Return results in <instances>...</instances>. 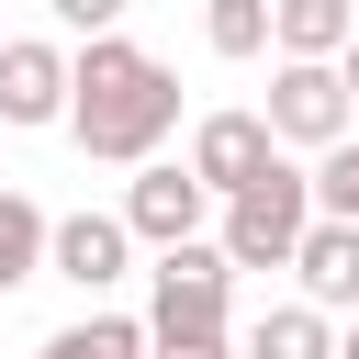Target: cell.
Here are the masks:
<instances>
[{
	"mask_svg": "<svg viewBox=\"0 0 359 359\" xmlns=\"http://www.w3.org/2000/svg\"><path fill=\"white\" fill-rule=\"evenodd\" d=\"M224 292H236V258L180 236L157 247V292H146V337H191V325H224Z\"/></svg>",
	"mask_w": 359,
	"mask_h": 359,
	"instance_id": "4",
	"label": "cell"
},
{
	"mask_svg": "<svg viewBox=\"0 0 359 359\" xmlns=\"http://www.w3.org/2000/svg\"><path fill=\"white\" fill-rule=\"evenodd\" d=\"M123 258H135V224L123 213H56V236H45V269L79 280V292H112Z\"/></svg>",
	"mask_w": 359,
	"mask_h": 359,
	"instance_id": "8",
	"label": "cell"
},
{
	"mask_svg": "<svg viewBox=\"0 0 359 359\" xmlns=\"http://www.w3.org/2000/svg\"><path fill=\"white\" fill-rule=\"evenodd\" d=\"M303 224H314V168H292V157H269L247 191H224V258L236 269H292V247H303Z\"/></svg>",
	"mask_w": 359,
	"mask_h": 359,
	"instance_id": "2",
	"label": "cell"
},
{
	"mask_svg": "<svg viewBox=\"0 0 359 359\" xmlns=\"http://www.w3.org/2000/svg\"><path fill=\"white\" fill-rule=\"evenodd\" d=\"M280 34V0H202V45L213 56H269Z\"/></svg>",
	"mask_w": 359,
	"mask_h": 359,
	"instance_id": "13",
	"label": "cell"
},
{
	"mask_svg": "<svg viewBox=\"0 0 359 359\" xmlns=\"http://www.w3.org/2000/svg\"><path fill=\"white\" fill-rule=\"evenodd\" d=\"M247 359H337V337H325V303H269V314L247 325Z\"/></svg>",
	"mask_w": 359,
	"mask_h": 359,
	"instance_id": "10",
	"label": "cell"
},
{
	"mask_svg": "<svg viewBox=\"0 0 359 359\" xmlns=\"http://www.w3.org/2000/svg\"><path fill=\"white\" fill-rule=\"evenodd\" d=\"M269 135L280 146H337V135H359V101H348V67L337 56H280V79H269Z\"/></svg>",
	"mask_w": 359,
	"mask_h": 359,
	"instance_id": "3",
	"label": "cell"
},
{
	"mask_svg": "<svg viewBox=\"0 0 359 359\" xmlns=\"http://www.w3.org/2000/svg\"><path fill=\"white\" fill-rule=\"evenodd\" d=\"M157 337L135 325V314H79V325H56L45 337V359H146Z\"/></svg>",
	"mask_w": 359,
	"mask_h": 359,
	"instance_id": "14",
	"label": "cell"
},
{
	"mask_svg": "<svg viewBox=\"0 0 359 359\" xmlns=\"http://www.w3.org/2000/svg\"><path fill=\"white\" fill-rule=\"evenodd\" d=\"M168 123H180V79H168L146 45L90 34V45H79V79H67V135H79L90 157H112V168H146V157L168 146Z\"/></svg>",
	"mask_w": 359,
	"mask_h": 359,
	"instance_id": "1",
	"label": "cell"
},
{
	"mask_svg": "<svg viewBox=\"0 0 359 359\" xmlns=\"http://www.w3.org/2000/svg\"><path fill=\"white\" fill-rule=\"evenodd\" d=\"M202 213H213V191H202V168H191V157H146V168H135V191H123V224H135L146 247L202 236Z\"/></svg>",
	"mask_w": 359,
	"mask_h": 359,
	"instance_id": "5",
	"label": "cell"
},
{
	"mask_svg": "<svg viewBox=\"0 0 359 359\" xmlns=\"http://www.w3.org/2000/svg\"><path fill=\"white\" fill-rule=\"evenodd\" d=\"M314 213H348V224H359V135L325 146V168H314Z\"/></svg>",
	"mask_w": 359,
	"mask_h": 359,
	"instance_id": "15",
	"label": "cell"
},
{
	"mask_svg": "<svg viewBox=\"0 0 359 359\" xmlns=\"http://www.w3.org/2000/svg\"><path fill=\"white\" fill-rule=\"evenodd\" d=\"M67 79H79V56L67 45H45V34H22V45H0V123H67Z\"/></svg>",
	"mask_w": 359,
	"mask_h": 359,
	"instance_id": "6",
	"label": "cell"
},
{
	"mask_svg": "<svg viewBox=\"0 0 359 359\" xmlns=\"http://www.w3.org/2000/svg\"><path fill=\"white\" fill-rule=\"evenodd\" d=\"M337 67H348V101H359V34H348V56H337Z\"/></svg>",
	"mask_w": 359,
	"mask_h": 359,
	"instance_id": "18",
	"label": "cell"
},
{
	"mask_svg": "<svg viewBox=\"0 0 359 359\" xmlns=\"http://www.w3.org/2000/svg\"><path fill=\"white\" fill-rule=\"evenodd\" d=\"M348 34H359V11L348 0H280V56H348Z\"/></svg>",
	"mask_w": 359,
	"mask_h": 359,
	"instance_id": "11",
	"label": "cell"
},
{
	"mask_svg": "<svg viewBox=\"0 0 359 359\" xmlns=\"http://www.w3.org/2000/svg\"><path fill=\"white\" fill-rule=\"evenodd\" d=\"M337 359H359V325H348V337H337Z\"/></svg>",
	"mask_w": 359,
	"mask_h": 359,
	"instance_id": "19",
	"label": "cell"
},
{
	"mask_svg": "<svg viewBox=\"0 0 359 359\" xmlns=\"http://www.w3.org/2000/svg\"><path fill=\"white\" fill-rule=\"evenodd\" d=\"M269 157H280L269 112H202V123H191V168H202V191H213V202H224V191H247Z\"/></svg>",
	"mask_w": 359,
	"mask_h": 359,
	"instance_id": "7",
	"label": "cell"
},
{
	"mask_svg": "<svg viewBox=\"0 0 359 359\" xmlns=\"http://www.w3.org/2000/svg\"><path fill=\"white\" fill-rule=\"evenodd\" d=\"M292 269H303V303H359V224L348 213H314L303 224V247H292Z\"/></svg>",
	"mask_w": 359,
	"mask_h": 359,
	"instance_id": "9",
	"label": "cell"
},
{
	"mask_svg": "<svg viewBox=\"0 0 359 359\" xmlns=\"http://www.w3.org/2000/svg\"><path fill=\"white\" fill-rule=\"evenodd\" d=\"M45 236H56V213H45L34 191H0V292L45 269Z\"/></svg>",
	"mask_w": 359,
	"mask_h": 359,
	"instance_id": "12",
	"label": "cell"
},
{
	"mask_svg": "<svg viewBox=\"0 0 359 359\" xmlns=\"http://www.w3.org/2000/svg\"><path fill=\"white\" fill-rule=\"evenodd\" d=\"M146 359H247V348H224V325H191V337H157Z\"/></svg>",
	"mask_w": 359,
	"mask_h": 359,
	"instance_id": "16",
	"label": "cell"
},
{
	"mask_svg": "<svg viewBox=\"0 0 359 359\" xmlns=\"http://www.w3.org/2000/svg\"><path fill=\"white\" fill-rule=\"evenodd\" d=\"M45 11H56L67 34H112V22H123V0H45Z\"/></svg>",
	"mask_w": 359,
	"mask_h": 359,
	"instance_id": "17",
	"label": "cell"
}]
</instances>
